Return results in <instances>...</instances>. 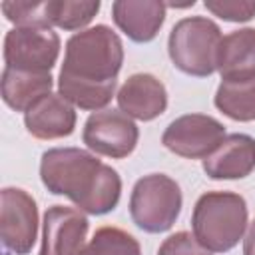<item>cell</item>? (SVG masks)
Returning a JSON list of instances; mask_svg holds the SVG:
<instances>
[{
    "label": "cell",
    "mask_w": 255,
    "mask_h": 255,
    "mask_svg": "<svg viewBox=\"0 0 255 255\" xmlns=\"http://www.w3.org/2000/svg\"><path fill=\"white\" fill-rule=\"evenodd\" d=\"M213 104L233 122H255V80L221 82Z\"/></svg>",
    "instance_id": "17"
},
{
    "label": "cell",
    "mask_w": 255,
    "mask_h": 255,
    "mask_svg": "<svg viewBox=\"0 0 255 255\" xmlns=\"http://www.w3.org/2000/svg\"><path fill=\"white\" fill-rule=\"evenodd\" d=\"M157 255H211V253L197 243L193 233L177 231L167 239H163V243L157 249Z\"/></svg>",
    "instance_id": "22"
},
{
    "label": "cell",
    "mask_w": 255,
    "mask_h": 255,
    "mask_svg": "<svg viewBox=\"0 0 255 255\" xmlns=\"http://www.w3.org/2000/svg\"><path fill=\"white\" fill-rule=\"evenodd\" d=\"M183 197L175 179L165 173H149L135 181L129 195L131 221L145 233H163L181 213Z\"/></svg>",
    "instance_id": "5"
},
{
    "label": "cell",
    "mask_w": 255,
    "mask_h": 255,
    "mask_svg": "<svg viewBox=\"0 0 255 255\" xmlns=\"http://www.w3.org/2000/svg\"><path fill=\"white\" fill-rule=\"evenodd\" d=\"M90 221L78 207L52 205L42 221V245L38 255H84Z\"/></svg>",
    "instance_id": "10"
},
{
    "label": "cell",
    "mask_w": 255,
    "mask_h": 255,
    "mask_svg": "<svg viewBox=\"0 0 255 255\" xmlns=\"http://www.w3.org/2000/svg\"><path fill=\"white\" fill-rule=\"evenodd\" d=\"M2 100L14 112H28L36 102L44 96L52 94L54 78L50 72L36 74V72H20V70H2Z\"/></svg>",
    "instance_id": "16"
},
{
    "label": "cell",
    "mask_w": 255,
    "mask_h": 255,
    "mask_svg": "<svg viewBox=\"0 0 255 255\" xmlns=\"http://www.w3.org/2000/svg\"><path fill=\"white\" fill-rule=\"evenodd\" d=\"M243 255H255V219L251 221L247 235L243 239Z\"/></svg>",
    "instance_id": "23"
},
{
    "label": "cell",
    "mask_w": 255,
    "mask_h": 255,
    "mask_svg": "<svg viewBox=\"0 0 255 255\" xmlns=\"http://www.w3.org/2000/svg\"><path fill=\"white\" fill-rule=\"evenodd\" d=\"M165 2L161 0H116L112 18L116 26L133 42H151L165 22Z\"/></svg>",
    "instance_id": "13"
},
{
    "label": "cell",
    "mask_w": 255,
    "mask_h": 255,
    "mask_svg": "<svg viewBox=\"0 0 255 255\" xmlns=\"http://www.w3.org/2000/svg\"><path fill=\"white\" fill-rule=\"evenodd\" d=\"M60 36L52 28L16 26L4 36V68L46 74L58 62Z\"/></svg>",
    "instance_id": "6"
},
{
    "label": "cell",
    "mask_w": 255,
    "mask_h": 255,
    "mask_svg": "<svg viewBox=\"0 0 255 255\" xmlns=\"http://www.w3.org/2000/svg\"><path fill=\"white\" fill-rule=\"evenodd\" d=\"M2 14L8 22L16 26H28V28H52L46 18V0H26V2H14L6 0L0 4Z\"/></svg>",
    "instance_id": "20"
},
{
    "label": "cell",
    "mask_w": 255,
    "mask_h": 255,
    "mask_svg": "<svg viewBox=\"0 0 255 255\" xmlns=\"http://www.w3.org/2000/svg\"><path fill=\"white\" fill-rule=\"evenodd\" d=\"M225 126L207 114H185L175 118L163 131L161 143L185 159H205L225 139Z\"/></svg>",
    "instance_id": "7"
},
{
    "label": "cell",
    "mask_w": 255,
    "mask_h": 255,
    "mask_svg": "<svg viewBox=\"0 0 255 255\" xmlns=\"http://www.w3.org/2000/svg\"><path fill=\"white\" fill-rule=\"evenodd\" d=\"M221 82L255 80V28H239L223 36L217 52Z\"/></svg>",
    "instance_id": "15"
},
{
    "label": "cell",
    "mask_w": 255,
    "mask_h": 255,
    "mask_svg": "<svg viewBox=\"0 0 255 255\" xmlns=\"http://www.w3.org/2000/svg\"><path fill=\"white\" fill-rule=\"evenodd\" d=\"M247 223V203L235 191H207L193 205V237L209 253L231 251L243 239Z\"/></svg>",
    "instance_id": "3"
},
{
    "label": "cell",
    "mask_w": 255,
    "mask_h": 255,
    "mask_svg": "<svg viewBox=\"0 0 255 255\" xmlns=\"http://www.w3.org/2000/svg\"><path fill=\"white\" fill-rule=\"evenodd\" d=\"M40 179L52 195L68 197L80 211L106 215L122 197L120 173L80 147H52L40 157Z\"/></svg>",
    "instance_id": "2"
},
{
    "label": "cell",
    "mask_w": 255,
    "mask_h": 255,
    "mask_svg": "<svg viewBox=\"0 0 255 255\" xmlns=\"http://www.w3.org/2000/svg\"><path fill=\"white\" fill-rule=\"evenodd\" d=\"M203 6L225 22H249L255 18V0H205Z\"/></svg>",
    "instance_id": "21"
},
{
    "label": "cell",
    "mask_w": 255,
    "mask_h": 255,
    "mask_svg": "<svg viewBox=\"0 0 255 255\" xmlns=\"http://www.w3.org/2000/svg\"><path fill=\"white\" fill-rule=\"evenodd\" d=\"M120 112L131 120L151 122L167 108V90L153 74H131L116 94Z\"/></svg>",
    "instance_id": "11"
},
{
    "label": "cell",
    "mask_w": 255,
    "mask_h": 255,
    "mask_svg": "<svg viewBox=\"0 0 255 255\" xmlns=\"http://www.w3.org/2000/svg\"><path fill=\"white\" fill-rule=\"evenodd\" d=\"M255 169V137L229 133L219 147L203 159V171L211 179H243Z\"/></svg>",
    "instance_id": "14"
},
{
    "label": "cell",
    "mask_w": 255,
    "mask_h": 255,
    "mask_svg": "<svg viewBox=\"0 0 255 255\" xmlns=\"http://www.w3.org/2000/svg\"><path fill=\"white\" fill-rule=\"evenodd\" d=\"M100 0H46V18L50 26L82 32L100 12Z\"/></svg>",
    "instance_id": "18"
},
{
    "label": "cell",
    "mask_w": 255,
    "mask_h": 255,
    "mask_svg": "<svg viewBox=\"0 0 255 255\" xmlns=\"http://www.w3.org/2000/svg\"><path fill=\"white\" fill-rule=\"evenodd\" d=\"M139 139V129L135 122L120 110H100L90 114L84 124L82 141L96 155H106L112 159L128 157Z\"/></svg>",
    "instance_id": "9"
},
{
    "label": "cell",
    "mask_w": 255,
    "mask_h": 255,
    "mask_svg": "<svg viewBox=\"0 0 255 255\" xmlns=\"http://www.w3.org/2000/svg\"><path fill=\"white\" fill-rule=\"evenodd\" d=\"M0 237L4 251L28 255L38 239V205L36 199L20 187L0 191Z\"/></svg>",
    "instance_id": "8"
},
{
    "label": "cell",
    "mask_w": 255,
    "mask_h": 255,
    "mask_svg": "<svg viewBox=\"0 0 255 255\" xmlns=\"http://www.w3.org/2000/svg\"><path fill=\"white\" fill-rule=\"evenodd\" d=\"M84 255H141V247L128 231L114 225H104L96 229L94 237L84 249Z\"/></svg>",
    "instance_id": "19"
},
{
    "label": "cell",
    "mask_w": 255,
    "mask_h": 255,
    "mask_svg": "<svg viewBox=\"0 0 255 255\" xmlns=\"http://www.w3.org/2000/svg\"><path fill=\"white\" fill-rule=\"evenodd\" d=\"M76 108L60 94H48L24 114V126L36 139H60L74 133Z\"/></svg>",
    "instance_id": "12"
},
{
    "label": "cell",
    "mask_w": 255,
    "mask_h": 255,
    "mask_svg": "<svg viewBox=\"0 0 255 255\" xmlns=\"http://www.w3.org/2000/svg\"><path fill=\"white\" fill-rule=\"evenodd\" d=\"M124 64L122 38L106 24H96L68 38L58 74V94L74 108L100 112L116 96Z\"/></svg>",
    "instance_id": "1"
},
{
    "label": "cell",
    "mask_w": 255,
    "mask_h": 255,
    "mask_svg": "<svg viewBox=\"0 0 255 255\" xmlns=\"http://www.w3.org/2000/svg\"><path fill=\"white\" fill-rule=\"evenodd\" d=\"M221 28L207 16H187L173 24L167 38V54L173 66L195 78L217 72Z\"/></svg>",
    "instance_id": "4"
}]
</instances>
